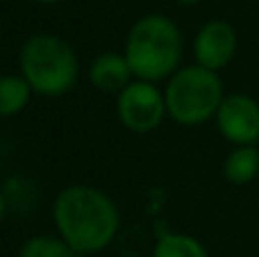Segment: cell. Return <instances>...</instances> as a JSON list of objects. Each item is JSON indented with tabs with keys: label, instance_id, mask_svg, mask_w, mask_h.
Instances as JSON below:
<instances>
[{
	"label": "cell",
	"instance_id": "cell-1",
	"mask_svg": "<svg viewBox=\"0 0 259 257\" xmlns=\"http://www.w3.org/2000/svg\"><path fill=\"white\" fill-rule=\"evenodd\" d=\"M53 219L57 235L80 255L105 250L121 226L116 203L89 185H71L59 191L53 203Z\"/></svg>",
	"mask_w": 259,
	"mask_h": 257
},
{
	"label": "cell",
	"instance_id": "cell-2",
	"mask_svg": "<svg viewBox=\"0 0 259 257\" xmlns=\"http://www.w3.org/2000/svg\"><path fill=\"white\" fill-rule=\"evenodd\" d=\"M182 32L164 14L141 16L127 32L125 57L134 77L148 82L168 80L182 62Z\"/></svg>",
	"mask_w": 259,
	"mask_h": 257
},
{
	"label": "cell",
	"instance_id": "cell-3",
	"mask_svg": "<svg viewBox=\"0 0 259 257\" xmlns=\"http://www.w3.org/2000/svg\"><path fill=\"white\" fill-rule=\"evenodd\" d=\"M21 75L30 82L32 91L46 98H59L75 87L80 77V62L75 50L62 36L39 32L21 48Z\"/></svg>",
	"mask_w": 259,
	"mask_h": 257
},
{
	"label": "cell",
	"instance_id": "cell-4",
	"mask_svg": "<svg viewBox=\"0 0 259 257\" xmlns=\"http://www.w3.org/2000/svg\"><path fill=\"white\" fill-rule=\"evenodd\" d=\"M216 73L200 64L178 68L164 89L168 118L180 125H202L214 118L225 98L223 82Z\"/></svg>",
	"mask_w": 259,
	"mask_h": 257
},
{
	"label": "cell",
	"instance_id": "cell-5",
	"mask_svg": "<svg viewBox=\"0 0 259 257\" xmlns=\"http://www.w3.org/2000/svg\"><path fill=\"white\" fill-rule=\"evenodd\" d=\"M116 116L125 130L137 135L157 130L168 116L164 91L157 87V82L134 77L125 89L116 94Z\"/></svg>",
	"mask_w": 259,
	"mask_h": 257
},
{
	"label": "cell",
	"instance_id": "cell-6",
	"mask_svg": "<svg viewBox=\"0 0 259 257\" xmlns=\"http://www.w3.org/2000/svg\"><path fill=\"white\" fill-rule=\"evenodd\" d=\"M216 127L234 146H255L259 141V103L246 94H230L216 112Z\"/></svg>",
	"mask_w": 259,
	"mask_h": 257
},
{
	"label": "cell",
	"instance_id": "cell-7",
	"mask_svg": "<svg viewBox=\"0 0 259 257\" xmlns=\"http://www.w3.org/2000/svg\"><path fill=\"white\" fill-rule=\"evenodd\" d=\"M237 53V30L228 21H207L193 39L196 64L211 71H221L234 59Z\"/></svg>",
	"mask_w": 259,
	"mask_h": 257
},
{
	"label": "cell",
	"instance_id": "cell-8",
	"mask_svg": "<svg viewBox=\"0 0 259 257\" xmlns=\"http://www.w3.org/2000/svg\"><path fill=\"white\" fill-rule=\"evenodd\" d=\"M134 80L125 53L107 50L100 53L89 66V82L103 94H118Z\"/></svg>",
	"mask_w": 259,
	"mask_h": 257
},
{
	"label": "cell",
	"instance_id": "cell-9",
	"mask_svg": "<svg viewBox=\"0 0 259 257\" xmlns=\"http://www.w3.org/2000/svg\"><path fill=\"white\" fill-rule=\"evenodd\" d=\"M225 180L232 185H248L259 178V150L255 146H237L225 157L223 164Z\"/></svg>",
	"mask_w": 259,
	"mask_h": 257
},
{
	"label": "cell",
	"instance_id": "cell-10",
	"mask_svg": "<svg viewBox=\"0 0 259 257\" xmlns=\"http://www.w3.org/2000/svg\"><path fill=\"white\" fill-rule=\"evenodd\" d=\"M32 87L23 75H0V118H12L27 107Z\"/></svg>",
	"mask_w": 259,
	"mask_h": 257
},
{
	"label": "cell",
	"instance_id": "cell-11",
	"mask_svg": "<svg viewBox=\"0 0 259 257\" xmlns=\"http://www.w3.org/2000/svg\"><path fill=\"white\" fill-rule=\"evenodd\" d=\"M152 257H207V250L196 237L182 232H166L157 239Z\"/></svg>",
	"mask_w": 259,
	"mask_h": 257
},
{
	"label": "cell",
	"instance_id": "cell-12",
	"mask_svg": "<svg viewBox=\"0 0 259 257\" xmlns=\"http://www.w3.org/2000/svg\"><path fill=\"white\" fill-rule=\"evenodd\" d=\"M18 257H84L73 248L62 237L53 235H34L23 241Z\"/></svg>",
	"mask_w": 259,
	"mask_h": 257
},
{
	"label": "cell",
	"instance_id": "cell-13",
	"mask_svg": "<svg viewBox=\"0 0 259 257\" xmlns=\"http://www.w3.org/2000/svg\"><path fill=\"white\" fill-rule=\"evenodd\" d=\"M5 214H7V200H5V196L0 194V223L5 221Z\"/></svg>",
	"mask_w": 259,
	"mask_h": 257
},
{
	"label": "cell",
	"instance_id": "cell-14",
	"mask_svg": "<svg viewBox=\"0 0 259 257\" xmlns=\"http://www.w3.org/2000/svg\"><path fill=\"white\" fill-rule=\"evenodd\" d=\"M178 5H184V7H191V5H198L200 0H175Z\"/></svg>",
	"mask_w": 259,
	"mask_h": 257
},
{
	"label": "cell",
	"instance_id": "cell-15",
	"mask_svg": "<svg viewBox=\"0 0 259 257\" xmlns=\"http://www.w3.org/2000/svg\"><path fill=\"white\" fill-rule=\"evenodd\" d=\"M32 3H36V5H57V3H62V0H32Z\"/></svg>",
	"mask_w": 259,
	"mask_h": 257
}]
</instances>
